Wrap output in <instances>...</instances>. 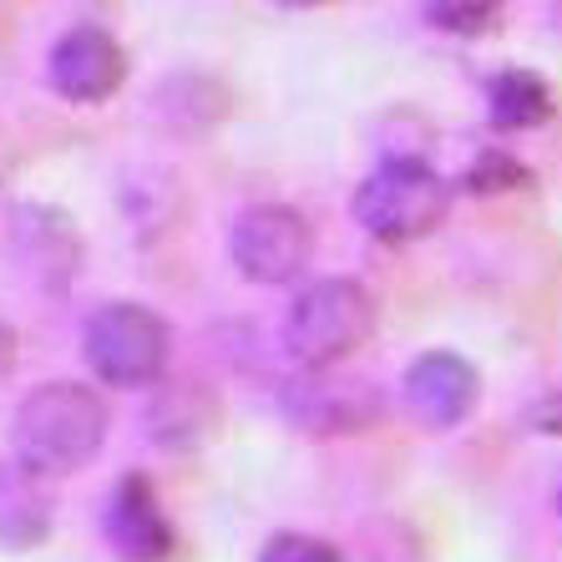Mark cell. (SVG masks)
Masks as SVG:
<instances>
[{
    "label": "cell",
    "instance_id": "6da1fadb",
    "mask_svg": "<svg viewBox=\"0 0 562 562\" xmlns=\"http://www.w3.org/2000/svg\"><path fill=\"white\" fill-rule=\"evenodd\" d=\"M15 461L41 476H71L97 461L106 441V406L102 395L77 380H52L21 401L15 411Z\"/></svg>",
    "mask_w": 562,
    "mask_h": 562
},
{
    "label": "cell",
    "instance_id": "7a4b0ae2",
    "mask_svg": "<svg viewBox=\"0 0 562 562\" xmlns=\"http://www.w3.org/2000/svg\"><path fill=\"white\" fill-rule=\"evenodd\" d=\"M451 209V188L420 157H385L355 193V223L380 244H416L436 234Z\"/></svg>",
    "mask_w": 562,
    "mask_h": 562
},
{
    "label": "cell",
    "instance_id": "3957f363",
    "mask_svg": "<svg viewBox=\"0 0 562 562\" xmlns=\"http://www.w3.org/2000/svg\"><path fill=\"white\" fill-rule=\"evenodd\" d=\"M375 304L355 279H319L289 304L284 345L304 370H329L370 340Z\"/></svg>",
    "mask_w": 562,
    "mask_h": 562
},
{
    "label": "cell",
    "instance_id": "277c9868",
    "mask_svg": "<svg viewBox=\"0 0 562 562\" xmlns=\"http://www.w3.org/2000/svg\"><path fill=\"white\" fill-rule=\"evenodd\" d=\"M81 350H87V366L97 380L117 385V391H143L168 370L172 335L162 314H153L147 304H102L87 319Z\"/></svg>",
    "mask_w": 562,
    "mask_h": 562
},
{
    "label": "cell",
    "instance_id": "5b68a950",
    "mask_svg": "<svg viewBox=\"0 0 562 562\" xmlns=\"http://www.w3.org/2000/svg\"><path fill=\"white\" fill-rule=\"evenodd\" d=\"M228 249H234V263L244 279H254V284H289V279L304 274V263L314 254V234L304 223V213L284 209V203H259V209L238 213Z\"/></svg>",
    "mask_w": 562,
    "mask_h": 562
},
{
    "label": "cell",
    "instance_id": "8992f818",
    "mask_svg": "<svg viewBox=\"0 0 562 562\" xmlns=\"http://www.w3.org/2000/svg\"><path fill=\"white\" fill-rule=\"evenodd\" d=\"M401 391H406V411L426 431H457L461 420L476 411L482 375L457 350H426L420 360H411Z\"/></svg>",
    "mask_w": 562,
    "mask_h": 562
},
{
    "label": "cell",
    "instance_id": "52a82bcc",
    "mask_svg": "<svg viewBox=\"0 0 562 562\" xmlns=\"http://www.w3.org/2000/svg\"><path fill=\"white\" fill-rule=\"evenodd\" d=\"M46 77L66 102H106L127 77V52L117 46V36L102 26H71L61 41L52 46Z\"/></svg>",
    "mask_w": 562,
    "mask_h": 562
},
{
    "label": "cell",
    "instance_id": "ba28073f",
    "mask_svg": "<svg viewBox=\"0 0 562 562\" xmlns=\"http://www.w3.org/2000/svg\"><path fill=\"white\" fill-rule=\"evenodd\" d=\"M102 532L106 548L122 562H162L172 552V522L168 512L157 507V492L143 471H127L102 512Z\"/></svg>",
    "mask_w": 562,
    "mask_h": 562
},
{
    "label": "cell",
    "instance_id": "9c48e42d",
    "mask_svg": "<svg viewBox=\"0 0 562 562\" xmlns=\"http://www.w3.org/2000/svg\"><path fill=\"white\" fill-rule=\"evenodd\" d=\"M284 411L304 431L340 436V431H360V426L375 420V395H370V385H350V380H335L329 370H310L304 380L289 385Z\"/></svg>",
    "mask_w": 562,
    "mask_h": 562
},
{
    "label": "cell",
    "instance_id": "30bf717a",
    "mask_svg": "<svg viewBox=\"0 0 562 562\" xmlns=\"http://www.w3.org/2000/svg\"><path fill=\"white\" fill-rule=\"evenodd\" d=\"M52 537V497L46 476L21 461H0V548L26 552Z\"/></svg>",
    "mask_w": 562,
    "mask_h": 562
},
{
    "label": "cell",
    "instance_id": "8fae6325",
    "mask_svg": "<svg viewBox=\"0 0 562 562\" xmlns=\"http://www.w3.org/2000/svg\"><path fill=\"white\" fill-rule=\"evenodd\" d=\"M486 117H492V127H502V132L542 127V122L552 117L548 81L537 77V71H522V66L497 71L492 87H486Z\"/></svg>",
    "mask_w": 562,
    "mask_h": 562
},
{
    "label": "cell",
    "instance_id": "7c38bea8",
    "mask_svg": "<svg viewBox=\"0 0 562 562\" xmlns=\"http://www.w3.org/2000/svg\"><path fill=\"white\" fill-rule=\"evenodd\" d=\"M502 5L507 0H426V15L446 36H482V31L497 26Z\"/></svg>",
    "mask_w": 562,
    "mask_h": 562
},
{
    "label": "cell",
    "instance_id": "4fadbf2b",
    "mask_svg": "<svg viewBox=\"0 0 562 562\" xmlns=\"http://www.w3.org/2000/svg\"><path fill=\"white\" fill-rule=\"evenodd\" d=\"M532 172L507 153H482L476 162L467 168V188L471 193H512V188H527Z\"/></svg>",
    "mask_w": 562,
    "mask_h": 562
},
{
    "label": "cell",
    "instance_id": "5bb4252c",
    "mask_svg": "<svg viewBox=\"0 0 562 562\" xmlns=\"http://www.w3.org/2000/svg\"><path fill=\"white\" fill-rule=\"evenodd\" d=\"M259 562H345V552L325 537H310V532H279L263 542Z\"/></svg>",
    "mask_w": 562,
    "mask_h": 562
},
{
    "label": "cell",
    "instance_id": "9a60e30c",
    "mask_svg": "<svg viewBox=\"0 0 562 562\" xmlns=\"http://www.w3.org/2000/svg\"><path fill=\"white\" fill-rule=\"evenodd\" d=\"M527 426H537V431H548V436H562V385L542 391L532 406H527Z\"/></svg>",
    "mask_w": 562,
    "mask_h": 562
},
{
    "label": "cell",
    "instance_id": "2e32d148",
    "mask_svg": "<svg viewBox=\"0 0 562 562\" xmlns=\"http://www.w3.org/2000/svg\"><path fill=\"white\" fill-rule=\"evenodd\" d=\"M15 370V329L0 319V380Z\"/></svg>",
    "mask_w": 562,
    "mask_h": 562
},
{
    "label": "cell",
    "instance_id": "e0dca14e",
    "mask_svg": "<svg viewBox=\"0 0 562 562\" xmlns=\"http://www.w3.org/2000/svg\"><path fill=\"white\" fill-rule=\"evenodd\" d=\"M279 5H319V0H279Z\"/></svg>",
    "mask_w": 562,
    "mask_h": 562
},
{
    "label": "cell",
    "instance_id": "ac0fdd59",
    "mask_svg": "<svg viewBox=\"0 0 562 562\" xmlns=\"http://www.w3.org/2000/svg\"><path fill=\"white\" fill-rule=\"evenodd\" d=\"M558 512H562V492H558Z\"/></svg>",
    "mask_w": 562,
    "mask_h": 562
}]
</instances>
